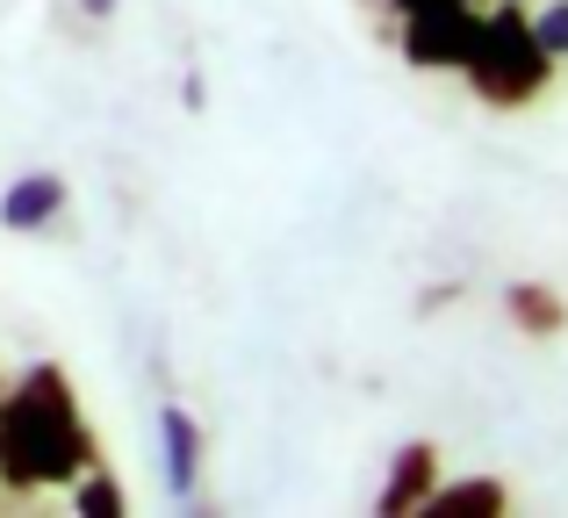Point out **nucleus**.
Segmentation results:
<instances>
[{
    "label": "nucleus",
    "mask_w": 568,
    "mask_h": 518,
    "mask_svg": "<svg viewBox=\"0 0 568 518\" xmlns=\"http://www.w3.org/2000/svg\"><path fill=\"white\" fill-rule=\"evenodd\" d=\"M58 210H65V181H58V173H22V181L0 195V224L8 231H43Z\"/></svg>",
    "instance_id": "20e7f679"
},
{
    "label": "nucleus",
    "mask_w": 568,
    "mask_h": 518,
    "mask_svg": "<svg viewBox=\"0 0 568 518\" xmlns=\"http://www.w3.org/2000/svg\"><path fill=\"white\" fill-rule=\"evenodd\" d=\"M432 518H460V511H504V483H432L425 505Z\"/></svg>",
    "instance_id": "0eeeda50"
},
{
    "label": "nucleus",
    "mask_w": 568,
    "mask_h": 518,
    "mask_svg": "<svg viewBox=\"0 0 568 518\" xmlns=\"http://www.w3.org/2000/svg\"><path fill=\"white\" fill-rule=\"evenodd\" d=\"M80 8H87V14H115V0H80Z\"/></svg>",
    "instance_id": "f8f14e48"
},
{
    "label": "nucleus",
    "mask_w": 568,
    "mask_h": 518,
    "mask_svg": "<svg viewBox=\"0 0 568 518\" xmlns=\"http://www.w3.org/2000/svg\"><path fill=\"white\" fill-rule=\"evenodd\" d=\"M526 22H532V37H540L547 58H568V0H547L540 14H526Z\"/></svg>",
    "instance_id": "9d476101"
},
{
    "label": "nucleus",
    "mask_w": 568,
    "mask_h": 518,
    "mask_svg": "<svg viewBox=\"0 0 568 518\" xmlns=\"http://www.w3.org/2000/svg\"><path fill=\"white\" fill-rule=\"evenodd\" d=\"M159 439H166V490L187 497L194 476H202V425H194L181 404H166L159 410Z\"/></svg>",
    "instance_id": "39448f33"
},
{
    "label": "nucleus",
    "mask_w": 568,
    "mask_h": 518,
    "mask_svg": "<svg viewBox=\"0 0 568 518\" xmlns=\"http://www.w3.org/2000/svg\"><path fill=\"white\" fill-rule=\"evenodd\" d=\"M396 14H417V8H475V0H388Z\"/></svg>",
    "instance_id": "9b49d317"
},
{
    "label": "nucleus",
    "mask_w": 568,
    "mask_h": 518,
    "mask_svg": "<svg viewBox=\"0 0 568 518\" xmlns=\"http://www.w3.org/2000/svg\"><path fill=\"white\" fill-rule=\"evenodd\" d=\"M475 29H483L475 8H417L403 14V58L425 72H460L475 51Z\"/></svg>",
    "instance_id": "7ed1b4c3"
},
{
    "label": "nucleus",
    "mask_w": 568,
    "mask_h": 518,
    "mask_svg": "<svg viewBox=\"0 0 568 518\" xmlns=\"http://www.w3.org/2000/svg\"><path fill=\"white\" fill-rule=\"evenodd\" d=\"M80 468H94V433L80 418L65 367L43 360L0 404V483L8 490H43V483H72Z\"/></svg>",
    "instance_id": "f257e3e1"
},
{
    "label": "nucleus",
    "mask_w": 568,
    "mask_h": 518,
    "mask_svg": "<svg viewBox=\"0 0 568 518\" xmlns=\"http://www.w3.org/2000/svg\"><path fill=\"white\" fill-rule=\"evenodd\" d=\"M72 483H80V511H87V518H123V490H115L109 476H94V468H80Z\"/></svg>",
    "instance_id": "1a4fd4ad"
},
{
    "label": "nucleus",
    "mask_w": 568,
    "mask_h": 518,
    "mask_svg": "<svg viewBox=\"0 0 568 518\" xmlns=\"http://www.w3.org/2000/svg\"><path fill=\"white\" fill-rule=\"evenodd\" d=\"M432 476H439V454H432L425 439H410V447L396 454V476H388V490H382V518L417 511V505H425V490H432Z\"/></svg>",
    "instance_id": "423d86ee"
},
{
    "label": "nucleus",
    "mask_w": 568,
    "mask_h": 518,
    "mask_svg": "<svg viewBox=\"0 0 568 518\" xmlns=\"http://www.w3.org/2000/svg\"><path fill=\"white\" fill-rule=\"evenodd\" d=\"M460 72L475 80V94H483V101L511 109V101H532V94L547 87L555 58L540 51L526 8H511V0H504L497 14H483V29H475V51H468V65H460Z\"/></svg>",
    "instance_id": "f03ea898"
},
{
    "label": "nucleus",
    "mask_w": 568,
    "mask_h": 518,
    "mask_svg": "<svg viewBox=\"0 0 568 518\" xmlns=\"http://www.w3.org/2000/svg\"><path fill=\"white\" fill-rule=\"evenodd\" d=\"M504 303H511V317H518V332H561V317L568 309L555 303V295L540 288V281H518L511 295H504Z\"/></svg>",
    "instance_id": "6e6552de"
}]
</instances>
